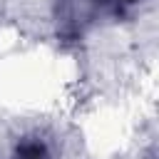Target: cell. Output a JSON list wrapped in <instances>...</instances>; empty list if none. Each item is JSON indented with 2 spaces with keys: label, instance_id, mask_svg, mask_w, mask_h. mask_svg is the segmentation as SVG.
<instances>
[{
  "label": "cell",
  "instance_id": "obj_1",
  "mask_svg": "<svg viewBox=\"0 0 159 159\" xmlns=\"http://www.w3.org/2000/svg\"><path fill=\"white\" fill-rule=\"evenodd\" d=\"M17 159H47V152L42 144L32 142V144H25L20 152H17Z\"/></svg>",
  "mask_w": 159,
  "mask_h": 159
}]
</instances>
